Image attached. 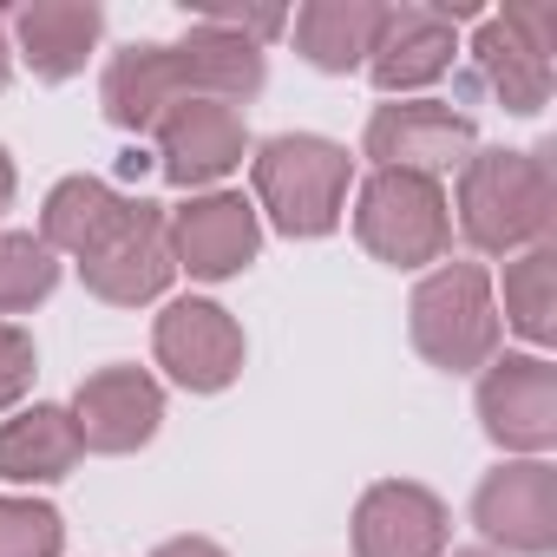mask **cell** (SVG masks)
Returning a JSON list of instances; mask_svg holds the SVG:
<instances>
[{"mask_svg": "<svg viewBox=\"0 0 557 557\" xmlns=\"http://www.w3.org/2000/svg\"><path fill=\"white\" fill-rule=\"evenodd\" d=\"M498 296L492 275L479 262H440L420 275V289L407 302V335L420 348V361H433L440 374H479L498 355Z\"/></svg>", "mask_w": 557, "mask_h": 557, "instance_id": "cell-3", "label": "cell"}, {"mask_svg": "<svg viewBox=\"0 0 557 557\" xmlns=\"http://www.w3.org/2000/svg\"><path fill=\"white\" fill-rule=\"evenodd\" d=\"M453 518L446 498L413 479H381L355 505V557H446Z\"/></svg>", "mask_w": 557, "mask_h": 557, "instance_id": "cell-14", "label": "cell"}, {"mask_svg": "<svg viewBox=\"0 0 557 557\" xmlns=\"http://www.w3.org/2000/svg\"><path fill=\"white\" fill-rule=\"evenodd\" d=\"M355 236L387 269H426L453 243V203H446L440 177L368 171V184L355 197Z\"/></svg>", "mask_w": 557, "mask_h": 557, "instance_id": "cell-4", "label": "cell"}, {"mask_svg": "<svg viewBox=\"0 0 557 557\" xmlns=\"http://www.w3.org/2000/svg\"><path fill=\"white\" fill-rule=\"evenodd\" d=\"M479 426L505 453H550L557 446V368L544 355H492L479 368Z\"/></svg>", "mask_w": 557, "mask_h": 557, "instance_id": "cell-6", "label": "cell"}, {"mask_svg": "<svg viewBox=\"0 0 557 557\" xmlns=\"http://www.w3.org/2000/svg\"><path fill=\"white\" fill-rule=\"evenodd\" d=\"M472 524L485 531V550L505 557H550L557 550V466L511 459L479 479Z\"/></svg>", "mask_w": 557, "mask_h": 557, "instance_id": "cell-9", "label": "cell"}, {"mask_svg": "<svg viewBox=\"0 0 557 557\" xmlns=\"http://www.w3.org/2000/svg\"><path fill=\"white\" fill-rule=\"evenodd\" d=\"M171 275H177V262H171L164 210L145 203V197H125L119 223L79 256V283H86L99 302H112V309H145V302H158V296L171 289Z\"/></svg>", "mask_w": 557, "mask_h": 557, "instance_id": "cell-5", "label": "cell"}, {"mask_svg": "<svg viewBox=\"0 0 557 557\" xmlns=\"http://www.w3.org/2000/svg\"><path fill=\"white\" fill-rule=\"evenodd\" d=\"M14 190H21V177H14V158H8V145H0V203H14Z\"/></svg>", "mask_w": 557, "mask_h": 557, "instance_id": "cell-27", "label": "cell"}, {"mask_svg": "<svg viewBox=\"0 0 557 557\" xmlns=\"http://www.w3.org/2000/svg\"><path fill=\"white\" fill-rule=\"evenodd\" d=\"M459 21H472V8H387L381 34H374V53H368V79L387 92V99H407V92H426L433 79L453 73L459 60Z\"/></svg>", "mask_w": 557, "mask_h": 557, "instance_id": "cell-11", "label": "cell"}, {"mask_svg": "<svg viewBox=\"0 0 557 557\" xmlns=\"http://www.w3.org/2000/svg\"><path fill=\"white\" fill-rule=\"evenodd\" d=\"M249 177H256V210L283 236H329L342 230L355 158L315 132H275L256 145Z\"/></svg>", "mask_w": 557, "mask_h": 557, "instance_id": "cell-2", "label": "cell"}, {"mask_svg": "<svg viewBox=\"0 0 557 557\" xmlns=\"http://www.w3.org/2000/svg\"><path fill=\"white\" fill-rule=\"evenodd\" d=\"M8 79H14V47H8V21H0V92H8Z\"/></svg>", "mask_w": 557, "mask_h": 557, "instance_id": "cell-28", "label": "cell"}, {"mask_svg": "<svg viewBox=\"0 0 557 557\" xmlns=\"http://www.w3.org/2000/svg\"><path fill=\"white\" fill-rule=\"evenodd\" d=\"M184 99H190V86H184V60H177V47H164V40H138V47H119V53L106 60V79H99L106 125L145 138V132H158L164 112H177Z\"/></svg>", "mask_w": 557, "mask_h": 557, "instance_id": "cell-15", "label": "cell"}, {"mask_svg": "<svg viewBox=\"0 0 557 557\" xmlns=\"http://www.w3.org/2000/svg\"><path fill=\"white\" fill-rule=\"evenodd\" d=\"M151 557H230L216 537H171V544H158Z\"/></svg>", "mask_w": 557, "mask_h": 557, "instance_id": "cell-26", "label": "cell"}, {"mask_svg": "<svg viewBox=\"0 0 557 557\" xmlns=\"http://www.w3.org/2000/svg\"><path fill=\"white\" fill-rule=\"evenodd\" d=\"M368 158L374 171H413V177H446L453 164H466L479 151V132L459 106L446 99H394L374 106L368 119Z\"/></svg>", "mask_w": 557, "mask_h": 557, "instance_id": "cell-7", "label": "cell"}, {"mask_svg": "<svg viewBox=\"0 0 557 557\" xmlns=\"http://www.w3.org/2000/svg\"><path fill=\"white\" fill-rule=\"evenodd\" d=\"M66 413H73L86 453L125 459V453H138V446L158 440V426H164V387L145 368H99V374L79 381V394H73Z\"/></svg>", "mask_w": 557, "mask_h": 557, "instance_id": "cell-12", "label": "cell"}, {"mask_svg": "<svg viewBox=\"0 0 557 557\" xmlns=\"http://www.w3.org/2000/svg\"><path fill=\"white\" fill-rule=\"evenodd\" d=\"M381 21H387L381 0H309L302 14H289V34L315 73H355L368 66Z\"/></svg>", "mask_w": 557, "mask_h": 557, "instance_id": "cell-20", "label": "cell"}, {"mask_svg": "<svg viewBox=\"0 0 557 557\" xmlns=\"http://www.w3.org/2000/svg\"><path fill=\"white\" fill-rule=\"evenodd\" d=\"M119 210H125V190H112L106 177H60L53 190H47V203H40V243L53 249V256H86L112 223H119Z\"/></svg>", "mask_w": 557, "mask_h": 557, "instance_id": "cell-21", "label": "cell"}, {"mask_svg": "<svg viewBox=\"0 0 557 557\" xmlns=\"http://www.w3.org/2000/svg\"><path fill=\"white\" fill-rule=\"evenodd\" d=\"M34 374H40V348H34V335H27L21 322H0V413L27 400Z\"/></svg>", "mask_w": 557, "mask_h": 557, "instance_id": "cell-25", "label": "cell"}, {"mask_svg": "<svg viewBox=\"0 0 557 557\" xmlns=\"http://www.w3.org/2000/svg\"><path fill=\"white\" fill-rule=\"evenodd\" d=\"M158 138V171L177 184V190H203V184H223L243 158H249V125L236 106H216V99H184L177 112H164V125L151 132Z\"/></svg>", "mask_w": 557, "mask_h": 557, "instance_id": "cell-13", "label": "cell"}, {"mask_svg": "<svg viewBox=\"0 0 557 557\" xmlns=\"http://www.w3.org/2000/svg\"><path fill=\"white\" fill-rule=\"evenodd\" d=\"M177 60H184V86L190 99H216V106H249L262 86H269V60L256 40H243L236 27L197 14L177 40Z\"/></svg>", "mask_w": 557, "mask_h": 557, "instance_id": "cell-17", "label": "cell"}, {"mask_svg": "<svg viewBox=\"0 0 557 557\" xmlns=\"http://www.w3.org/2000/svg\"><path fill=\"white\" fill-rule=\"evenodd\" d=\"M151 355H158V368H164L184 394H223V387L243 374L249 342H243V329H236V315H230L223 302L184 296V302H171V309L158 315Z\"/></svg>", "mask_w": 557, "mask_h": 557, "instance_id": "cell-8", "label": "cell"}, {"mask_svg": "<svg viewBox=\"0 0 557 557\" xmlns=\"http://www.w3.org/2000/svg\"><path fill=\"white\" fill-rule=\"evenodd\" d=\"M557 177L550 151H472L459 164V236L479 256H524L550 243Z\"/></svg>", "mask_w": 557, "mask_h": 557, "instance_id": "cell-1", "label": "cell"}, {"mask_svg": "<svg viewBox=\"0 0 557 557\" xmlns=\"http://www.w3.org/2000/svg\"><path fill=\"white\" fill-rule=\"evenodd\" d=\"M8 21H14V53L47 86H66L73 73H86V60L106 40V8H92V0H27Z\"/></svg>", "mask_w": 557, "mask_h": 557, "instance_id": "cell-16", "label": "cell"}, {"mask_svg": "<svg viewBox=\"0 0 557 557\" xmlns=\"http://www.w3.org/2000/svg\"><path fill=\"white\" fill-rule=\"evenodd\" d=\"M164 236H171V262L190 283H230L262 249V216L236 190H203L164 216Z\"/></svg>", "mask_w": 557, "mask_h": 557, "instance_id": "cell-10", "label": "cell"}, {"mask_svg": "<svg viewBox=\"0 0 557 557\" xmlns=\"http://www.w3.org/2000/svg\"><path fill=\"white\" fill-rule=\"evenodd\" d=\"M498 322H511L531 348L557 342V249L550 243L505 262V315Z\"/></svg>", "mask_w": 557, "mask_h": 557, "instance_id": "cell-22", "label": "cell"}, {"mask_svg": "<svg viewBox=\"0 0 557 557\" xmlns=\"http://www.w3.org/2000/svg\"><path fill=\"white\" fill-rule=\"evenodd\" d=\"M60 289V256L34 230H0V315H27Z\"/></svg>", "mask_w": 557, "mask_h": 557, "instance_id": "cell-23", "label": "cell"}, {"mask_svg": "<svg viewBox=\"0 0 557 557\" xmlns=\"http://www.w3.org/2000/svg\"><path fill=\"white\" fill-rule=\"evenodd\" d=\"M472 79H479L505 112H518V119H537V112L550 106V60L531 53V47L505 27V14H485V21H479V34H472Z\"/></svg>", "mask_w": 557, "mask_h": 557, "instance_id": "cell-19", "label": "cell"}, {"mask_svg": "<svg viewBox=\"0 0 557 557\" xmlns=\"http://www.w3.org/2000/svg\"><path fill=\"white\" fill-rule=\"evenodd\" d=\"M66 518L47 498H8L0 492V557H60Z\"/></svg>", "mask_w": 557, "mask_h": 557, "instance_id": "cell-24", "label": "cell"}, {"mask_svg": "<svg viewBox=\"0 0 557 557\" xmlns=\"http://www.w3.org/2000/svg\"><path fill=\"white\" fill-rule=\"evenodd\" d=\"M79 459H86L79 426L53 400H34L14 420H0V479L8 485H60Z\"/></svg>", "mask_w": 557, "mask_h": 557, "instance_id": "cell-18", "label": "cell"}, {"mask_svg": "<svg viewBox=\"0 0 557 557\" xmlns=\"http://www.w3.org/2000/svg\"><path fill=\"white\" fill-rule=\"evenodd\" d=\"M446 557H498V550H485V544H472V550H446Z\"/></svg>", "mask_w": 557, "mask_h": 557, "instance_id": "cell-29", "label": "cell"}]
</instances>
